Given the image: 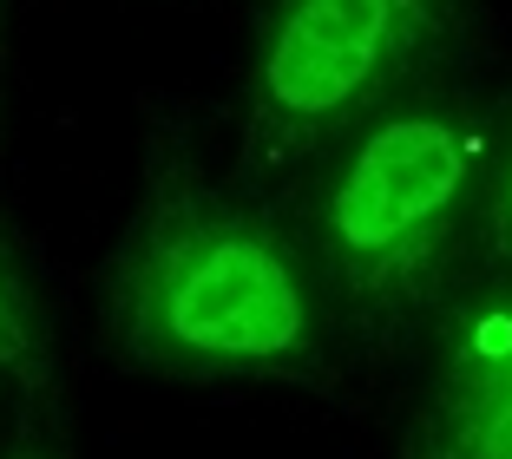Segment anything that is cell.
I'll return each mask as SVG.
<instances>
[{"label": "cell", "mask_w": 512, "mask_h": 459, "mask_svg": "<svg viewBox=\"0 0 512 459\" xmlns=\"http://www.w3.org/2000/svg\"><path fill=\"white\" fill-rule=\"evenodd\" d=\"M27 361H33V315L7 256H0V368H27Z\"/></svg>", "instance_id": "cell-5"}, {"label": "cell", "mask_w": 512, "mask_h": 459, "mask_svg": "<svg viewBox=\"0 0 512 459\" xmlns=\"http://www.w3.org/2000/svg\"><path fill=\"white\" fill-rule=\"evenodd\" d=\"M112 322L171 374H296L316 361V302L270 217L197 178H158L112 276Z\"/></svg>", "instance_id": "cell-1"}, {"label": "cell", "mask_w": 512, "mask_h": 459, "mask_svg": "<svg viewBox=\"0 0 512 459\" xmlns=\"http://www.w3.org/2000/svg\"><path fill=\"white\" fill-rule=\"evenodd\" d=\"M414 459H512V289L453 315Z\"/></svg>", "instance_id": "cell-4"}, {"label": "cell", "mask_w": 512, "mask_h": 459, "mask_svg": "<svg viewBox=\"0 0 512 459\" xmlns=\"http://www.w3.org/2000/svg\"><path fill=\"white\" fill-rule=\"evenodd\" d=\"M453 0H283L256 60V132L270 145L348 125L440 46Z\"/></svg>", "instance_id": "cell-3"}, {"label": "cell", "mask_w": 512, "mask_h": 459, "mask_svg": "<svg viewBox=\"0 0 512 459\" xmlns=\"http://www.w3.org/2000/svg\"><path fill=\"white\" fill-rule=\"evenodd\" d=\"M0 459H60V446L46 440V433H40V427H27V433H20V440H14V446H7V453H0Z\"/></svg>", "instance_id": "cell-7"}, {"label": "cell", "mask_w": 512, "mask_h": 459, "mask_svg": "<svg viewBox=\"0 0 512 459\" xmlns=\"http://www.w3.org/2000/svg\"><path fill=\"white\" fill-rule=\"evenodd\" d=\"M480 145L440 112H394L335 171L322 250L348 315L375 335L421 322L440 302L473 204Z\"/></svg>", "instance_id": "cell-2"}, {"label": "cell", "mask_w": 512, "mask_h": 459, "mask_svg": "<svg viewBox=\"0 0 512 459\" xmlns=\"http://www.w3.org/2000/svg\"><path fill=\"white\" fill-rule=\"evenodd\" d=\"M486 237H493V256L512 263V164H506V184H499L493 210H486Z\"/></svg>", "instance_id": "cell-6"}]
</instances>
